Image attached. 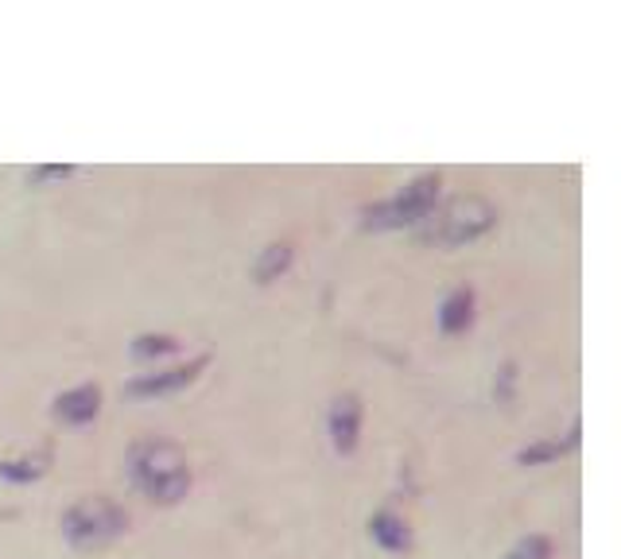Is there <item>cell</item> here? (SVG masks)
I'll return each mask as SVG.
<instances>
[{"label":"cell","instance_id":"obj_1","mask_svg":"<svg viewBox=\"0 0 621 559\" xmlns=\"http://www.w3.org/2000/svg\"><path fill=\"white\" fill-rule=\"evenodd\" d=\"M133 478L144 489V497L160 501V506H175L179 497L191 486V471L179 447L171 443H144L133 451Z\"/></svg>","mask_w":621,"mask_h":559},{"label":"cell","instance_id":"obj_2","mask_svg":"<svg viewBox=\"0 0 621 559\" xmlns=\"http://www.w3.org/2000/svg\"><path fill=\"white\" fill-rule=\"evenodd\" d=\"M124 524H129V517L113 501L94 497V501H78L71 513L62 517V533H66V540L74 548H101V544L124 533Z\"/></svg>","mask_w":621,"mask_h":559},{"label":"cell","instance_id":"obj_3","mask_svg":"<svg viewBox=\"0 0 621 559\" xmlns=\"http://www.w3.org/2000/svg\"><path fill=\"white\" fill-rule=\"evenodd\" d=\"M435 198H439V175H424L404 186L397 198L365 210V226H373V230H397V226L424 222L427 214L435 210Z\"/></svg>","mask_w":621,"mask_h":559},{"label":"cell","instance_id":"obj_4","mask_svg":"<svg viewBox=\"0 0 621 559\" xmlns=\"http://www.w3.org/2000/svg\"><path fill=\"white\" fill-rule=\"evenodd\" d=\"M494 226V210H489L482 198H454L443 214H439V222H431L427 238L439 241V245H466V241L482 238V233Z\"/></svg>","mask_w":621,"mask_h":559},{"label":"cell","instance_id":"obj_5","mask_svg":"<svg viewBox=\"0 0 621 559\" xmlns=\"http://www.w3.org/2000/svg\"><path fill=\"white\" fill-rule=\"evenodd\" d=\"M210 357H195L191 365H179V369H163V373H151V377H141V381L129 385V397H163V392H175L186 389V385L195 381L198 369H206Z\"/></svg>","mask_w":621,"mask_h":559},{"label":"cell","instance_id":"obj_6","mask_svg":"<svg viewBox=\"0 0 621 559\" xmlns=\"http://www.w3.org/2000/svg\"><path fill=\"white\" fill-rule=\"evenodd\" d=\"M357 432H362V404H357V397H338L334 412H330V439H334V451L354 454Z\"/></svg>","mask_w":621,"mask_h":559},{"label":"cell","instance_id":"obj_7","mask_svg":"<svg viewBox=\"0 0 621 559\" xmlns=\"http://www.w3.org/2000/svg\"><path fill=\"white\" fill-rule=\"evenodd\" d=\"M98 409H101L98 385H82V389L62 392V397L54 400V416H59L62 424H89V420L98 416Z\"/></svg>","mask_w":621,"mask_h":559},{"label":"cell","instance_id":"obj_8","mask_svg":"<svg viewBox=\"0 0 621 559\" xmlns=\"http://www.w3.org/2000/svg\"><path fill=\"white\" fill-rule=\"evenodd\" d=\"M474 323V292L471 288H459L454 295H447L443 311H439V327L447 335H462V330Z\"/></svg>","mask_w":621,"mask_h":559},{"label":"cell","instance_id":"obj_9","mask_svg":"<svg viewBox=\"0 0 621 559\" xmlns=\"http://www.w3.org/2000/svg\"><path fill=\"white\" fill-rule=\"evenodd\" d=\"M369 533H373V540L381 544L385 551H409V544H412L409 524L400 521L397 513H377L369 521Z\"/></svg>","mask_w":621,"mask_h":559},{"label":"cell","instance_id":"obj_10","mask_svg":"<svg viewBox=\"0 0 621 559\" xmlns=\"http://www.w3.org/2000/svg\"><path fill=\"white\" fill-rule=\"evenodd\" d=\"M288 265H292V248H288V245H268L265 257H260V265H257V280H260V284H268V280H276V276L284 272Z\"/></svg>","mask_w":621,"mask_h":559},{"label":"cell","instance_id":"obj_11","mask_svg":"<svg viewBox=\"0 0 621 559\" xmlns=\"http://www.w3.org/2000/svg\"><path fill=\"white\" fill-rule=\"evenodd\" d=\"M136 357H151V354H171V350H179V342L175 338H168V335H156V338H136Z\"/></svg>","mask_w":621,"mask_h":559},{"label":"cell","instance_id":"obj_12","mask_svg":"<svg viewBox=\"0 0 621 559\" xmlns=\"http://www.w3.org/2000/svg\"><path fill=\"white\" fill-rule=\"evenodd\" d=\"M44 474L39 462H0V478H12V482H32Z\"/></svg>","mask_w":621,"mask_h":559},{"label":"cell","instance_id":"obj_13","mask_svg":"<svg viewBox=\"0 0 621 559\" xmlns=\"http://www.w3.org/2000/svg\"><path fill=\"white\" fill-rule=\"evenodd\" d=\"M551 548L548 540H540V536H528V540H521L513 551H509V559H548Z\"/></svg>","mask_w":621,"mask_h":559},{"label":"cell","instance_id":"obj_14","mask_svg":"<svg viewBox=\"0 0 621 559\" xmlns=\"http://www.w3.org/2000/svg\"><path fill=\"white\" fill-rule=\"evenodd\" d=\"M556 454H563V443H540V447H533V451H521V462L556 459Z\"/></svg>","mask_w":621,"mask_h":559},{"label":"cell","instance_id":"obj_15","mask_svg":"<svg viewBox=\"0 0 621 559\" xmlns=\"http://www.w3.org/2000/svg\"><path fill=\"white\" fill-rule=\"evenodd\" d=\"M66 175H71V168H39V171H32V175H27V183L39 186L44 179H66Z\"/></svg>","mask_w":621,"mask_h":559}]
</instances>
